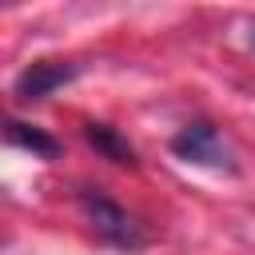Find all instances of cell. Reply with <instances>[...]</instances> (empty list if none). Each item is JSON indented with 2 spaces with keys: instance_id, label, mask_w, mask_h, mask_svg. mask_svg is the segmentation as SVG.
<instances>
[{
  "instance_id": "cell-1",
  "label": "cell",
  "mask_w": 255,
  "mask_h": 255,
  "mask_svg": "<svg viewBox=\"0 0 255 255\" xmlns=\"http://www.w3.org/2000/svg\"><path fill=\"white\" fill-rule=\"evenodd\" d=\"M171 151L187 163H199V167H215V171H235V159H231V147L223 143V135L207 124V120H195L187 124L175 139H171Z\"/></svg>"
},
{
  "instance_id": "cell-2",
  "label": "cell",
  "mask_w": 255,
  "mask_h": 255,
  "mask_svg": "<svg viewBox=\"0 0 255 255\" xmlns=\"http://www.w3.org/2000/svg\"><path fill=\"white\" fill-rule=\"evenodd\" d=\"M84 211H88L100 239H108L116 247H139L143 243V231L135 227V219L120 203H112L108 195H84Z\"/></svg>"
},
{
  "instance_id": "cell-3",
  "label": "cell",
  "mask_w": 255,
  "mask_h": 255,
  "mask_svg": "<svg viewBox=\"0 0 255 255\" xmlns=\"http://www.w3.org/2000/svg\"><path fill=\"white\" fill-rule=\"evenodd\" d=\"M68 80H76V64H60V60H36V64H28V68L16 76L12 92H16V100L32 104V100L52 96V92H56V88H64Z\"/></svg>"
},
{
  "instance_id": "cell-4",
  "label": "cell",
  "mask_w": 255,
  "mask_h": 255,
  "mask_svg": "<svg viewBox=\"0 0 255 255\" xmlns=\"http://www.w3.org/2000/svg\"><path fill=\"white\" fill-rule=\"evenodd\" d=\"M84 139L104 155V159H112V163H124V167H135L139 159H135V147L116 131V128H108V124H88L84 128Z\"/></svg>"
},
{
  "instance_id": "cell-5",
  "label": "cell",
  "mask_w": 255,
  "mask_h": 255,
  "mask_svg": "<svg viewBox=\"0 0 255 255\" xmlns=\"http://www.w3.org/2000/svg\"><path fill=\"white\" fill-rule=\"evenodd\" d=\"M4 135H8V143H16V147H24V151H32V155H40V159H56V155H60V139H52L48 131H40V128H32V124H20V120H8V128H4Z\"/></svg>"
},
{
  "instance_id": "cell-6",
  "label": "cell",
  "mask_w": 255,
  "mask_h": 255,
  "mask_svg": "<svg viewBox=\"0 0 255 255\" xmlns=\"http://www.w3.org/2000/svg\"><path fill=\"white\" fill-rule=\"evenodd\" d=\"M251 48H255V24H251Z\"/></svg>"
}]
</instances>
